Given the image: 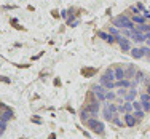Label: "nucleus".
I'll list each match as a JSON object with an SVG mask.
<instances>
[{
	"mask_svg": "<svg viewBox=\"0 0 150 139\" xmlns=\"http://www.w3.org/2000/svg\"><path fill=\"white\" fill-rule=\"evenodd\" d=\"M131 56L136 59H141V58H144V51H142V48L134 46V48H131Z\"/></svg>",
	"mask_w": 150,
	"mask_h": 139,
	"instance_id": "1",
	"label": "nucleus"
},
{
	"mask_svg": "<svg viewBox=\"0 0 150 139\" xmlns=\"http://www.w3.org/2000/svg\"><path fill=\"white\" fill-rule=\"evenodd\" d=\"M81 74H83L85 77H91V75H94V74H96V69H83V70H81Z\"/></svg>",
	"mask_w": 150,
	"mask_h": 139,
	"instance_id": "2",
	"label": "nucleus"
},
{
	"mask_svg": "<svg viewBox=\"0 0 150 139\" xmlns=\"http://www.w3.org/2000/svg\"><path fill=\"white\" fill-rule=\"evenodd\" d=\"M0 82H3V83H10V78H5V77L0 75Z\"/></svg>",
	"mask_w": 150,
	"mask_h": 139,
	"instance_id": "3",
	"label": "nucleus"
},
{
	"mask_svg": "<svg viewBox=\"0 0 150 139\" xmlns=\"http://www.w3.org/2000/svg\"><path fill=\"white\" fill-rule=\"evenodd\" d=\"M48 139H56V136H54V134H51V136H50Z\"/></svg>",
	"mask_w": 150,
	"mask_h": 139,
	"instance_id": "4",
	"label": "nucleus"
},
{
	"mask_svg": "<svg viewBox=\"0 0 150 139\" xmlns=\"http://www.w3.org/2000/svg\"><path fill=\"white\" fill-rule=\"evenodd\" d=\"M19 139H24V138H19Z\"/></svg>",
	"mask_w": 150,
	"mask_h": 139,
	"instance_id": "5",
	"label": "nucleus"
}]
</instances>
